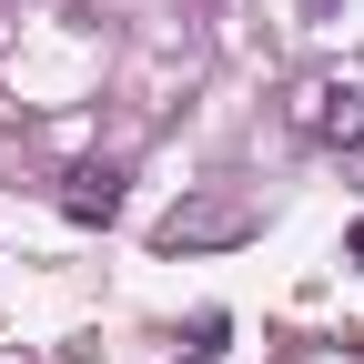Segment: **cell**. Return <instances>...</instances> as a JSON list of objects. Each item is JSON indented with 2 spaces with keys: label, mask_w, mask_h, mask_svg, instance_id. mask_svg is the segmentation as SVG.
Masks as SVG:
<instances>
[{
  "label": "cell",
  "mask_w": 364,
  "mask_h": 364,
  "mask_svg": "<svg viewBox=\"0 0 364 364\" xmlns=\"http://www.w3.org/2000/svg\"><path fill=\"white\" fill-rule=\"evenodd\" d=\"M294 122H304V142H324V152H364V81H314Z\"/></svg>",
  "instance_id": "obj_1"
},
{
  "label": "cell",
  "mask_w": 364,
  "mask_h": 364,
  "mask_svg": "<svg viewBox=\"0 0 364 364\" xmlns=\"http://www.w3.org/2000/svg\"><path fill=\"white\" fill-rule=\"evenodd\" d=\"M61 213H71V223H112V213H122V172H112V162L61 172Z\"/></svg>",
  "instance_id": "obj_2"
},
{
  "label": "cell",
  "mask_w": 364,
  "mask_h": 364,
  "mask_svg": "<svg viewBox=\"0 0 364 364\" xmlns=\"http://www.w3.org/2000/svg\"><path fill=\"white\" fill-rule=\"evenodd\" d=\"M233 233H253V213L243 203H203V213H172L162 223V243L182 253V243H233Z\"/></svg>",
  "instance_id": "obj_3"
},
{
  "label": "cell",
  "mask_w": 364,
  "mask_h": 364,
  "mask_svg": "<svg viewBox=\"0 0 364 364\" xmlns=\"http://www.w3.org/2000/svg\"><path fill=\"white\" fill-rule=\"evenodd\" d=\"M344 253H354V263H364V223H354V233H344Z\"/></svg>",
  "instance_id": "obj_4"
}]
</instances>
